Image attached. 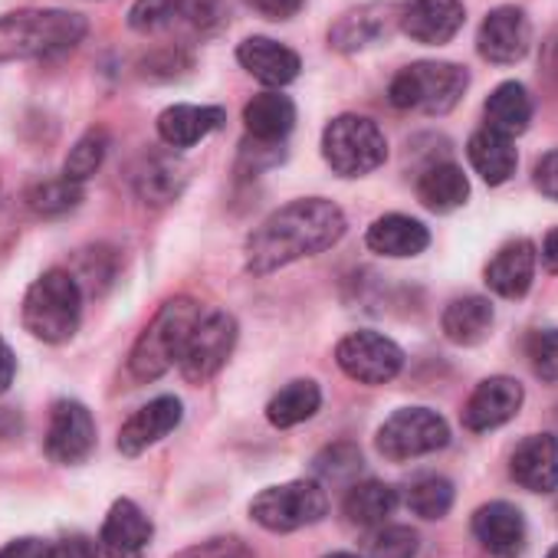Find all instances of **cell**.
<instances>
[{"mask_svg":"<svg viewBox=\"0 0 558 558\" xmlns=\"http://www.w3.org/2000/svg\"><path fill=\"white\" fill-rule=\"evenodd\" d=\"M345 214L326 197H300L272 210L246 240V269L269 276L296 259L316 256L345 236Z\"/></svg>","mask_w":558,"mask_h":558,"instance_id":"obj_1","label":"cell"},{"mask_svg":"<svg viewBox=\"0 0 558 558\" xmlns=\"http://www.w3.org/2000/svg\"><path fill=\"white\" fill-rule=\"evenodd\" d=\"M89 24L73 11H14L0 17V63L50 60L83 44Z\"/></svg>","mask_w":558,"mask_h":558,"instance_id":"obj_2","label":"cell"},{"mask_svg":"<svg viewBox=\"0 0 558 558\" xmlns=\"http://www.w3.org/2000/svg\"><path fill=\"white\" fill-rule=\"evenodd\" d=\"M204 306L191 296H174L161 303L155 319L142 329V336L132 345L129 355V372L135 381H155L161 378L171 365L181 362V352L187 345V336L201 323Z\"/></svg>","mask_w":558,"mask_h":558,"instance_id":"obj_3","label":"cell"},{"mask_svg":"<svg viewBox=\"0 0 558 558\" xmlns=\"http://www.w3.org/2000/svg\"><path fill=\"white\" fill-rule=\"evenodd\" d=\"M21 319H24V329L47 345L70 342L83 319L80 279L66 269H47L27 290Z\"/></svg>","mask_w":558,"mask_h":558,"instance_id":"obj_4","label":"cell"},{"mask_svg":"<svg viewBox=\"0 0 558 558\" xmlns=\"http://www.w3.org/2000/svg\"><path fill=\"white\" fill-rule=\"evenodd\" d=\"M466 86L470 73L457 63H414L391 80L388 102L401 112L447 116L463 99Z\"/></svg>","mask_w":558,"mask_h":558,"instance_id":"obj_5","label":"cell"},{"mask_svg":"<svg viewBox=\"0 0 558 558\" xmlns=\"http://www.w3.org/2000/svg\"><path fill=\"white\" fill-rule=\"evenodd\" d=\"M323 158L342 178H362L385 165L388 138L378 122L365 116H339L323 132Z\"/></svg>","mask_w":558,"mask_h":558,"instance_id":"obj_6","label":"cell"},{"mask_svg":"<svg viewBox=\"0 0 558 558\" xmlns=\"http://www.w3.org/2000/svg\"><path fill=\"white\" fill-rule=\"evenodd\" d=\"M329 512V496L316 480L269 486L250 502V515L269 532H296L316 525Z\"/></svg>","mask_w":558,"mask_h":558,"instance_id":"obj_7","label":"cell"},{"mask_svg":"<svg viewBox=\"0 0 558 558\" xmlns=\"http://www.w3.org/2000/svg\"><path fill=\"white\" fill-rule=\"evenodd\" d=\"M447 440H450V427L430 408H404V411H395L381 424V430H378V450H381L385 460H395V463L437 453V450L447 447Z\"/></svg>","mask_w":558,"mask_h":558,"instance_id":"obj_8","label":"cell"},{"mask_svg":"<svg viewBox=\"0 0 558 558\" xmlns=\"http://www.w3.org/2000/svg\"><path fill=\"white\" fill-rule=\"evenodd\" d=\"M233 345H236V319L230 313L210 310L187 336L178 368L191 385H204L227 365Z\"/></svg>","mask_w":558,"mask_h":558,"instance_id":"obj_9","label":"cell"},{"mask_svg":"<svg viewBox=\"0 0 558 558\" xmlns=\"http://www.w3.org/2000/svg\"><path fill=\"white\" fill-rule=\"evenodd\" d=\"M339 368L359 385H388L404 368V352L378 332H352L336 349Z\"/></svg>","mask_w":558,"mask_h":558,"instance_id":"obj_10","label":"cell"},{"mask_svg":"<svg viewBox=\"0 0 558 558\" xmlns=\"http://www.w3.org/2000/svg\"><path fill=\"white\" fill-rule=\"evenodd\" d=\"M96 450V421L80 401H57L47 427V453L60 466H80Z\"/></svg>","mask_w":558,"mask_h":558,"instance_id":"obj_11","label":"cell"},{"mask_svg":"<svg viewBox=\"0 0 558 558\" xmlns=\"http://www.w3.org/2000/svg\"><path fill=\"white\" fill-rule=\"evenodd\" d=\"M532 47V27L525 11L519 8H496L486 14V21L480 24L476 34V50L483 60L496 63V66H512L519 60H525Z\"/></svg>","mask_w":558,"mask_h":558,"instance_id":"obj_12","label":"cell"},{"mask_svg":"<svg viewBox=\"0 0 558 558\" xmlns=\"http://www.w3.org/2000/svg\"><path fill=\"white\" fill-rule=\"evenodd\" d=\"M466 21L463 0H408L401 11V31L424 47L450 44Z\"/></svg>","mask_w":558,"mask_h":558,"instance_id":"obj_13","label":"cell"},{"mask_svg":"<svg viewBox=\"0 0 558 558\" xmlns=\"http://www.w3.org/2000/svg\"><path fill=\"white\" fill-rule=\"evenodd\" d=\"M522 385L515 378L496 375L476 385V391L470 395L466 408H463V427L473 434L502 427L506 421H512L522 408Z\"/></svg>","mask_w":558,"mask_h":558,"instance_id":"obj_14","label":"cell"},{"mask_svg":"<svg viewBox=\"0 0 558 558\" xmlns=\"http://www.w3.org/2000/svg\"><path fill=\"white\" fill-rule=\"evenodd\" d=\"M236 63L256 83H263L269 89L290 86L303 70V60H300L296 50H290L287 44H279V40H269V37H246L236 47Z\"/></svg>","mask_w":558,"mask_h":558,"instance_id":"obj_15","label":"cell"},{"mask_svg":"<svg viewBox=\"0 0 558 558\" xmlns=\"http://www.w3.org/2000/svg\"><path fill=\"white\" fill-rule=\"evenodd\" d=\"M473 535L489 558H519L525 548V519L512 502H486L473 515Z\"/></svg>","mask_w":558,"mask_h":558,"instance_id":"obj_16","label":"cell"},{"mask_svg":"<svg viewBox=\"0 0 558 558\" xmlns=\"http://www.w3.org/2000/svg\"><path fill=\"white\" fill-rule=\"evenodd\" d=\"M151 522L148 515L132 502V499H116L102 532H99V548L106 558H145L151 545Z\"/></svg>","mask_w":558,"mask_h":558,"instance_id":"obj_17","label":"cell"},{"mask_svg":"<svg viewBox=\"0 0 558 558\" xmlns=\"http://www.w3.org/2000/svg\"><path fill=\"white\" fill-rule=\"evenodd\" d=\"M184 417V408L178 398L165 395V398H155L148 401L145 408H138L119 430V450L125 457H138L145 453L148 447H155L158 440H165Z\"/></svg>","mask_w":558,"mask_h":558,"instance_id":"obj_18","label":"cell"},{"mask_svg":"<svg viewBox=\"0 0 558 558\" xmlns=\"http://www.w3.org/2000/svg\"><path fill=\"white\" fill-rule=\"evenodd\" d=\"M509 473L529 493H555L558 489V437L551 434L525 437L512 453Z\"/></svg>","mask_w":558,"mask_h":558,"instance_id":"obj_19","label":"cell"},{"mask_svg":"<svg viewBox=\"0 0 558 558\" xmlns=\"http://www.w3.org/2000/svg\"><path fill=\"white\" fill-rule=\"evenodd\" d=\"M535 246L532 240H512L506 243L489 263H486V287L502 300H522L535 279Z\"/></svg>","mask_w":558,"mask_h":558,"instance_id":"obj_20","label":"cell"},{"mask_svg":"<svg viewBox=\"0 0 558 558\" xmlns=\"http://www.w3.org/2000/svg\"><path fill=\"white\" fill-rule=\"evenodd\" d=\"M223 109L220 106H168L158 116V138L168 148H194L197 142H204L210 132H217L223 125Z\"/></svg>","mask_w":558,"mask_h":558,"instance_id":"obj_21","label":"cell"},{"mask_svg":"<svg viewBox=\"0 0 558 558\" xmlns=\"http://www.w3.org/2000/svg\"><path fill=\"white\" fill-rule=\"evenodd\" d=\"M365 243L372 253L378 256H391V259H408V256H417L430 246V230L414 220V217H404V214H388V217H378L368 233H365Z\"/></svg>","mask_w":558,"mask_h":558,"instance_id":"obj_22","label":"cell"},{"mask_svg":"<svg viewBox=\"0 0 558 558\" xmlns=\"http://www.w3.org/2000/svg\"><path fill=\"white\" fill-rule=\"evenodd\" d=\"M132 184L145 204L165 207L174 197H181V191L187 184V165L174 155H145L132 174Z\"/></svg>","mask_w":558,"mask_h":558,"instance_id":"obj_23","label":"cell"},{"mask_svg":"<svg viewBox=\"0 0 558 558\" xmlns=\"http://www.w3.org/2000/svg\"><path fill=\"white\" fill-rule=\"evenodd\" d=\"M243 125L256 142H283L296 125V106L283 93H259L243 106Z\"/></svg>","mask_w":558,"mask_h":558,"instance_id":"obj_24","label":"cell"},{"mask_svg":"<svg viewBox=\"0 0 558 558\" xmlns=\"http://www.w3.org/2000/svg\"><path fill=\"white\" fill-rule=\"evenodd\" d=\"M466 158L473 165V171L486 181V184H506L512 174H515V165H519V155L512 148V138L499 135V132H489V129H480L470 135L466 142Z\"/></svg>","mask_w":558,"mask_h":558,"instance_id":"obj_25","label":"cell"},{"mask_svg":"<svg viewBox=\"0 0 558 558\" xmlns=\"http://www.w3.org/2000/svg\"><path fill=\"white\" fill-rule=\"evenodd\" d=\"M483 119H486L483 129H489V132H499L506 138L522 135L532 122V99H529L525 86L522 83H499L483 106Z\"/></svg>","mask_w":558,"mask_h":558,"instance_id":"obj_26","label":"cell"},{"mask_svg":"<svg viewBox=\"0 0 558 558\" xmlns=\"http://www.w3.org/2000/svg\"><path fill=\"white\" fill-rule=\"evenodd\" d=\"M466 197H470V181L460 165H450V161L430 165L417 178V201L434 214H450V210L463 207Z\"/></svg>","mask_w":558,"mask_h":558,"instance_id":"obj_27","label":"cell"},{"mask_svg":"<svg viewBox=\"0 0 558 558\" xmlns=\"http://www.w3.org/2000/svg\"><path fill=\"white\" fill-rule=\"evenodd\" d=\"M388 11L385 4H365L359 11H349L332 31H329V44L342 53H359L365 47H372L375 40H381L388 34Z\"/></svg>","mask_w":558,"mask_h":558,"instance_id":"obj_28","label":"cell"},{"mask_svg":"<svg viewBox=\"0 0 558 558\" xmlns=\"http://www.w3.org/2000/svg\"><path fill=\"white\" fill-rule=\"evenodd\" d=\"M444 336L453 342V345H480L489 329H493V306L489 300L483 296H463V300H453L447 310H444Z\"/></svg>","mask_w":558,"mask_h":558,"instance_id":"obj_29","label":"cell"},{"mask_svg":"<svg viewBox=\"0 0 558 558\" xmlns=\"http://www.w3.org/2000/svg\"><path fill=\"white\" fill-rule=\"evenodd\" d=\"M395 509H398V489H391L381 480L355 483L345 493V515H349L352 525H362V529L385 525Z\"/></svg>","mask_w":558,"mask_h":558,"instance_id":"obj_30","label":"cell"},{"mask_svg":"<svg viewBox=\"0 0 558 558\" xmlns=\"http://www.w3.org/2000/svg\"><path fill=\"white\" fill-rule=\"evenodd\" d=\"M319 404H323V391L316 381L306 378V381H293L279 395H272V401L266 404V417L272 427L283 430V427H296V424L310 421L319 411Z\"/></svg>","mask_w":558,"mask_h":558,"instance_id":"obj_31","label":"cell"},{"mask_svg":"<svg viewBox=\"0 0 558 558\" xmlns=\"http://www.w3.org/2000/svg\"><path fill=\"white\" fill-rule=\"evenodd\" d=\"M83 201V184L70 181V178H47V181H34L27 187V207L37 217H63L70 210H76Z\"/></svg>","mask_w":558,"mask_h":558,"instance_id":"obj_32","label":"cell"},{"mask_svg":"<svg viewBox=\"0 0 558 558\" xmlns=\"http://www.w3.org/2000/svg\"><path fill=\"white\" fill-rule=\"evenodd\" d=\"M106 151H109V135H106V129H89V132L70 148V155H66V161H63V178H70V181H76V184L89 181V178L102 168Z\"/></svg>","mask_w":558,"mask_h":558,"instance_id":"obj_33","label":"cell"},{"mask_svg":"<svg viewBox=\"0 0 558 558\" xmlns=\"http://www.w3.org/2000/svg\"><path fill=\"white\" fill-rule=\"evenodd\" d=\"M453 506V483L444 476H421L408 489V509L421 519H444Z\"/></svg>","mask_w":558,"mask_h":558,"instance_id":"obj_34","label":"cell"},{"mask_svg":"<svg viewBox=\"0 0 558 558\" xmlns=\"http://www.w3.org/2000/svg\"><path fill=\"white\" fill-rule=\"evenodd\" d=\"M529 362H532V372L548 381V385H558V329H538L529 336Z\"/></svg>","mask_w":558,"mask_h":558,"instance_id":"obj_35","label":"cell"},{"mask_svg":"<svg viewBox=\"0 0 558 558\" xmlns=\"http://www.w3.org/2000/svg\"><path fill=\"white\" fill-rule=\"evenodd\" d=\"M417 555V532L408 525H385L368 542V558H414Z\"/></svg>","mask_w":558,"mask_h":558,"instance_id":"obj_36","label":"cell"},{"mask_svg":"<svg viewBox=\"0 0 558 558\" xmlns=\"http://www.w3.org/2000/svg\"><path fill=\"white\" fill-rule=\"evenodd\" d=\"M181 14V0H135L129 11V27L138 34H151Z\"/></svg>","mask_w":558,"mask_h":558,"instance_id":"obj_37","label":"cell"},{"mask_svg":"<svg viewBox=\"0 0 558 558\" xmlns=\"http://www.w3.org/2000/svg\"><path fill=\"white\" fill-rule=\"evenodd\" d=\"M362 470V453L352 447V444H336L329 447L326 453L316 457V473L339 483V480H349Z\"/></svg>","mask_w":558,"mask_h":558,"instance_id":"obj_38","label":"cell"},{"mask_svg":"<svg viewBox=\"0 0 558 558\" xmlns=\"http://www.w3.org/2000/svg\"><path fill=\"white\" fill-rule=\"evenodd\" d=\"M174 558H253V555L240 538H207V542L184 548Z\"/></svg>","mask_w":558,"mask_h":558,"instance_id":"obj_39","label":"cell"},{"mask_svg":"<svg viewBox=\"0 0 558 558\" xmlns=\"http://www.w3.org/2000/svg\"><path fill=\"white\" fill-rule=\"evenodd\" d=\"M227 0H181V17L197 31H210L223 21Z\"/></svg>","mask_w":558,"mask_h":558,"instance_id":"obj_40","label":"cell"},{"mask_svg":"<svg viewBox=\"0 0 558 558\" xmlns=\"http://www.w3.org/2000/svg\"><path fill=\"white\" fill-rule=\"evenodd\" d=\"M532 181H535V187H538L548 201H558V148H551L548 155L538 158Z\"/></svg>","mask_w":558,"mask_h":558,"instance_id":"obj_41","label":"cell"},{"mask_svg":"<svg viewBox=\"0 0 558 558\" xmlns=\"http://www.w3.org/2000/svg\"><path fill=\"white\" fill-rule=\"evenodd\" d=\"M50 551H53V545H50V542L27 535V538H14V542H8L4 548H0V558H50Z\"/></svg>","mask_w":558,"mask_h":558,"instance_id":"obj_42","label":"cell"},{"mask_svg":"<svg viewBox=\"0 0 558 558\" xmlns=\"http://www.w3.org/2000/svg\"><path fill=\"white\" fill-rule=\"evenodd\" d=\"M303 4L306 0H250V8L266 21H290L300 14Z\"/></svg>","mask_w":558,"mask_h":558,"instance_id":"obj_43","label":"cell"},{"mask_svg":"<svg viewBox=\"0 0 558 558\" xmlns=\"http://www.w3.org/2000/svg\"><path fill=\"white\" fill-rule=\"evenodd\" d=\"M50 558H99L96 551V542L86 538V535H66L53 545Z\"/></svg>","mask_w":558,"mask_h":558,"instance_id":"obj_44","label":"cell"},{"mask_svg":"<svg viewBox=\"0 0 558 558\" xmlns=\"http://www.w3.org/2000/svg\"><path fill=\"white\" fill-rule=\"evenodd\" d=\"M14 375H17V359H14L11 345L0 339V395L14 385Z\"/></svg>","mask_w":558,"mask_h":558,"instance_id":"obj_45","label":"cell"},{"mask_svg":"<svg viewBox=\"0 0 558 558\" xmlns=\"http://www.w3.org/2000/svg\"><path fill=\"white\" fill-rule=\"evenodd\" d=\"M542 263H545L548 272H558V227L548 230V236L542 243Z\"/></svg>","mask_w":558,"mask_h":558,"instance_id":"obj_46","label":"cell"},{"mask_svg":"<svg viewBox=\"0 0 558 558\" xmlns=\"http://www.w3.org/2000/svg\"><path fill=\"white\" fill-rule=\"evenodd\" d=\"M326 558H359V555H352V551H332V555H326Z\"/></svg>","mask_w":558,"mask_h":558,"instance_id":"obj_47","label":"cell"},{"mask_svg":"<svg viewBox=\"0 0 558 558\" xmlns=\"http://www.w3.org/2000/svg\"><path fill=\"white\" fill-rule=\"evenodd\" d=\"M548 558H558V545H555V548L548 551Z\"/></svg>","mask_w":558,"mask_h":558,"instance_id":"obj_48","label":"cell"}]
</instances>
